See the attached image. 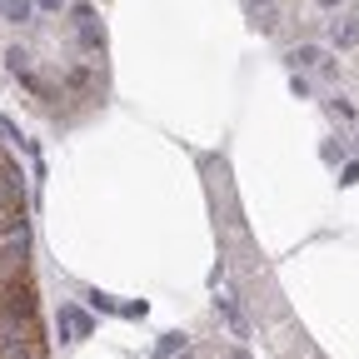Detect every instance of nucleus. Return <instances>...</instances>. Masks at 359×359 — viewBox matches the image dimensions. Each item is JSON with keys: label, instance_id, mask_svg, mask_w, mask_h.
<instances>
[{"label": "nucleus", "instance_id": "1", "mask_svg": "<svg viewBox=\"0 0 359 359\" xmlns=\"http://www.w3.org/2000/svg\"><path fill=\"white\" fill-rule=\"evenodd\" d=\"M15 274H30V225H15L0 240V280H15Z\"/></svg>", "mask_w": 359, "mask_h": 359}, {"label": "nucleus", "instance_id": "2", "mask_svg": "<svg viewBox=\"0 0 359 359\" xmlns=\"http://www.w3.org/2000/svg\"><path fill=\"white\" fill-rule=\"evenodd\" d=\"M0 314H10V320H35V285H30V274L0 280Z\"/></svg>", "mask_w": 359, "mask_h": 359}, {"label": "nucleus", "instance_id": "3", "mask_svg": "<svg viewBox=\"0 0 359 359\" xmlns=\"http://www.w3.org/2000/svg\"><path fill=\"white\" fill-rule=\"evenodd\" d=\"M55 329H60V345H70V340H90V334H95V320H90L80 305H60Z\"/></svg>", "mask_w": 359, "mask_h": 359}, {"label": "nucleus", "instance_id": "4", "mask_svg": "<svg viewBox=\"0 0 359 359\" xmlns=\"http://www.w3.org/2000/svg\"><path fill=\"white\" fill-rule=\"evenodd\" d=\"M189 354V334H165L155 345V359H185Z\"/></svg>", "mask_w": 359, "mask_h": 359}, {"label": "nucleus", "instance_id": "5", "mask_svg": "<svg viewBox=\"0 0 359 359\" xmlns=\"http://www.w3.org/2000/svg\"><path fill=\"white\" fill-rule=\"evenodd\" d=\"M334 45H340V50H354L359 45V25H354V20H345V25L334 20Z\"/></svg>", "mask_w": 359, "mask_h": 359}, {"label": "nucleus", "instance_id": "6", "mask_svg": "<svg viewBox=\"0 0 359 359\" xmlns=\"http://www.w3.org/2000/svg\"><path fill=\"white\" fill-rule=\"evenodd\" d=\"M289 60H294V70H305V65H325V50H320V45H300Z\"/></svg>", "mask_w": 359, "mask_h": 359}, {"label": "nucleus", "instance_id": "7", "mask_svg": "<svg viewBox=\"0 0 359 359\" xmlns=\"http://www.w3.org/2000/svg\"><path fill=\"white\" fill-rule=\"evenodd\" d=\"M0 15L20 25V20H30V0H0Z\"/></svg>", "mask_w": 359, "mask_h": 359}, {"label": "nucleus", "instance_id": "8", "mask_svg": "<svg viewBox=\"0 0 359 359\" xmlns=\"http://www.w3.org/2000/svg\"><path fill=\"white\" fill-rule=\"evenodd\" d=\"M6 60H10V70H15V75H25V70H30V55L20 50V45H10V55H6Z\"/></svg>", "mask_w": 359, "mask_h": 359}, {"label": "nucleus", "instance_id": "9", "mask_svg": "<svg viewBox=\"0 0 359 359\" xmlns=\"http://www.w3.org/2000/svg\"><path fill=\"white\" fill-rule=\"evenodd\" d=\"M15 225H25V209H20V215H0V240H6Z\"/></svg>", "mask_w": 359, "mask_h": 359}, {"label": "nucleus", "instance_id": "10", "mask_svg": "<svg viewBox=\"0 0 359 359\" xmlns=\"http://www.w3.org/2000/svg\"><path fill=\"white\" fill-rule=\"evenodd\" d=\"M90 305H95V309H105V314H120V305L110 300V294H90Z\"/></svg>", "mask_w": 359, "mask_h": 359}, {"label": "nucleus", "instance_id": "11", "mask_svg": "<svg viewBox=\"0 0 359 359\" xmlns=\"http://www.w3.org/2000/svg\"><path fill=\"white\" fill-rule=\"evenodd\" d=\"M340 185H359V160H354V165H345V175H340Z\"/></svg>", "mask_w": 359, "mask_h": 359}, {"label": "nucleus", "instance_id": "12", "mask_svg": "<svg viewBox=\"0 0 359 359\" xmlns=\"http://www.w3.org/2000/svg\"><path fill=\"white\" fill-rule=\"evenodd\" d=\"M40 10H65V0H35Z\"/></svg>", "mask_w": 359, "mask_h": 359}, {"label": "nucleus", "instance_id": "13", "mask_svg": "<svg viewBox=\"0 0 359 359\" xmlns=\"http://www.w3.org/2000/svg\"><path fill=\"white\" fill-rule=\"evenodd\" d=\"M320 6H329V10H334V6H345V0H320Z\"/></svg>", "mask_w": 359, "mask_h": 359}]
</instances>
